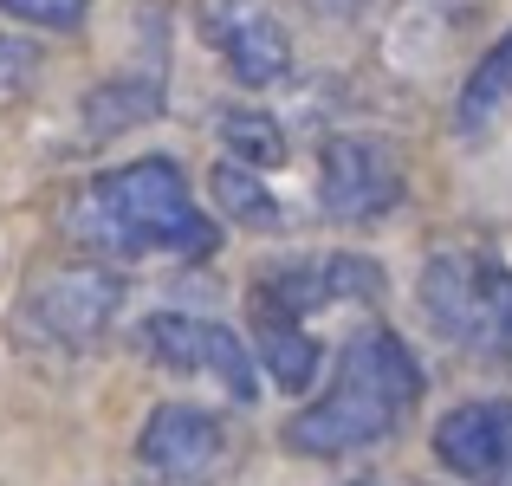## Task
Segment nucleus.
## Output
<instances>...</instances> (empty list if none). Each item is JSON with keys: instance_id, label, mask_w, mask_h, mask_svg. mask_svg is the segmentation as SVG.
Segmentation results:
<instances>
[{"instance_id": "nucleus-1", "label": "nucleus", "mask_w": 512, "mask_h": 486, "mask_svg": "<svg viewBox=\"0 0 512 486\" xmlns=\"http://www.w3.org/2000/svg\"><path fill=\"white\" fill-rule=\"evenodd\" d=\"M422 389H428V376H422V363H415V350L402 344L396 331L370 324V331H357L338 350V370H331L325 396L286 415L279 441H286V454H299V461L370 454L415 415Z\"/></svg>"}, {"instance_id": "nucleus-2", "label": "nucleus", "mask_w": 512, "mask_h": 486, "mask_svg": "<svg viewBox=\"0 0 512 486\" xmlns=\"http://www.w3.org/2000/svg\"><path fill=\"white\" fill-rule=\"evenodd\" d=\"M85 247L137 260V253H169V260H208L221 247V221L195 201L175 156H137L104 169L65 214Z\"/></svg>"}, {"instance_id": "nucleus-3", "label": "nucleus", "mask_w": 512, "mask_h": 486, "mask_svg": "<svg viewBox=\"0 0 512 486\" xmlns=\"http://www.w3.org/2000/svg\"><path fill=\"white\" fill-rule=\"evenodd\" d=\"M506 273H512V266H500L487 247H441V253H428L422 279H415V305H422L428 331L487 357Z\"/></svg>"}, {"instance_id": "nucleus-4", "label": "nucleus", "mask_w": 512, "mask_h": 486, "mask_svg": "<svg viewBox=\"0 0 512 486\" xmlns=\"http://www.w3.org/2000/svg\"><path fill=\"white\" fill-rule=\"evenodd\" d=\"M137 350L169 376H201L227 402H260V363L227 324L195 318V312H156L137 324Z\"/></svg>"}, {"instance_id": "nucleus-5", "label": "nucleus", "mask_w": 512, "mask_h": 486, "mask_svg": "<svg viewBox=\"0 0 512 486\" xmlns=\"http://www.w3.org/2000/svg\"><path fill=\"white\" fill-rule=\"evenodd\" d=\"M124 273L111 260H72L33 279L26 292V324L59 350H91L111 337L117 312H124Z\"/></svg>"}, {"instance_id": "nucleus-6", "label": "nucleus", "mask_w": 512, "mask_h": 486, "mask_svg": "<svg viewBox=\"0 0 512 486\" xmlns=\"http://www.w3.org/2000/svg\"><path fill=\"white\" fill-rule=\"evenodd\" d=\"M137 461L169 486H208L240 461V441L201 402H156L137 428Z\"/></svg>"}, {"instance_id": "nucleus-7", "label": "nucleus", "mask_w": 512, "mask_h": 486, "mask_svg": "<svg viewBox=\"0 0 512 486\" xmlns=\"http://www.w3.org/2000/svg\"><path fill=\"white\" fill-rule=\"evenodd\" d=\"M389 292V273L370 253H299V260H279L253 279V305L286 318H312L331 305H376Z\"/></svg>"}, {"instance_id": "nucleus-8", "label": "nucleus", "mask_w": 512, "mask_h": 486, "mask_svg": "<svg viewBox=\"0 0 512 486\" xmlns=\"http://www.w3.org/2000/svg\"><path fill=\"white\" fill-rule=\"evenodd\" d=\"M201 39L247 91H273L292 78V26L273 0H201Z\"/></svg>"}, {"instance_id": "nucleus-9", "label": "nucleus", "mask_w": 512, "mask_h": 486, "mask_svg": "<svg viewBox=\"0 0 512 486\" xmlns=\"http://www.w3.org/2000/svg\"><path fill=\"white\" fill-rule=\"evenodd\" d=\"M318 208L344 227L383 221L389 208H402V162L389 156V143L376 137H325L318 150Z\"/></svg>"}, {"instance_id": "nucleus-10", "label": "nucleus", "mask_w": 512, "mask_h": 486, "mask_svg": "<svg viewBox=\"0 0 512 486\" xmlns=\"http://www.w3.org/2000/svg\"><path fill=\"white\" fill-rule=\"evenodd\" d=\"M428 448L461 486H506L512 480V402L506 396L454 402L435 422Z\"/></svg>"}, {"instance_id": "nucleus-11", "label": "nucleus", "mask_w": 512, "mask_h": 486, "mask_svg": "<svg viewBox=\"0 0 512 486\" xmlns=\"http://www.w3.org/2000/svg\"><path fill=\"white\" fill-rule=\"evenodd\" d=\"M169 111V85L156 72H117V78H98L78 104V124L85 137H124V130H143Z\"/></svg>"}, {"instance_id": "nucleus-12", "label": "nucleus", "mask_w": 512, "mask_h": 486, "mask_svg": "<svg viewBox=\"0 0 512 486\" xmlns=\"http://www.w3.org/2000/svg\"><path fill=\"white\" fill-rule=\"evenodd\" d=\"M512 117V33H500V46L480 52V65L467 72L461 98H454V130H461L467 143L493 137Z\"/></svg>"}, {"instance_id": "nucleus-13", "label": "nucleus", "mask_w": 512, "mask_h": 486, "mask_svg": "<svg viewBox=\"0 0 512 486\" xmlns=\"http://www.w3.org/2000/svg\"><path fill=\"white\" fill-rule=\"evenodd\" d=\"M253 350H260V363H266V376H273V389H286V396H299V389L318 383V337L305 331L299 318L253 305Z\"/></svg>"}, {"instance_id": "nucleus-14", "label": "nucleus", "mask_w": 512, "mask_h": 486, "mask_svg": "<svg viewBox=\"0 0 512 486\" xmlns=\"http://www.w3.org/2000/svg\"><path fill=\"white\" fill-rule=\"evenodd\" d=\"M214 130H221V150L227 162H240V169H279L286 162V130H279V117H266V111H253V104H221L214 111Z\"/></svg>"}, {"instance_id": "nucleus-15", "label": "nucleus", "mask_w": 512, "mask_h": 486, "mask_svg": "<svg viewBox=\"0 0 512 486\" xmlns=\"http://www.w3.org/2000/svg\"><path fill=\"white\" fill-rule=\"evenodd\" d=\"M208 195H214V214L234 227H279V201L266 188L260 169H240V162H214L208 169Z\"/></svg>"}, {"instance_id": "nucleus-16", "label": "nucleus", "mask_w": 512, "mask_h": 486, "mask_svg": "<svg viewBox=\"0 0 512 486\" xmlns=\"http://www.w3.org/2000/svg\"><path fill=\"white\" fill-rule=\"evenodd\" d=\"M0 13L20 26H39V33H78L91 0H0Z\"/></svg>"}, {"instance_id": "nucleus-17", "label": "nucleus", "mask_w": 512, "mask_h": 486, "mask_svg": "<svg viewBox=\"0 0 512 486\" xmlns=\"http://www.w3.org/2000/svg\"><path fill=\"white\" fill-rule=\"evenodd\" d=\"M33 72H39V52L26 46V39L0 33V91H20V85H26Z\"/></svg>"}, {"instance_id": "nucleus-18", "label": "nucleus", "mask_w": 512, "mask_h": 486, "mask_svg": "<svg viewBox=\"0 0 512 486\" xmlns=\"http://www.w3.org/2000/svg\"><path fill=\"white\" fill-rule=\"evenodd\" d=\"M487 357H493V363H512V273H506V292H500V318H493Z\"/></svg>"}, {"instance_id": "nucleus-19", "label": "nucleus", "mask_w": 512, "mask_h": 486, "mask_svg": "<svg viewBox=\"0 0 512 486\" xmlns=\"http://www.w3.org/2000/svg\"><path fill=\"white\" fill-rule=\"evenodd\" d=\"M305 7H312V13H325V20H357V13L370 7V0H305Z\"/></svg>"}, {"instance_id": "nucleus-20", "label": "nucleus", "mask_w": 512, "mask_h": 486, "mask_svg": "<svg viewBox=\"0 0 512 486\" xmlns=\"http://www.w3.org/2000/svg\"><path fill=\"white\" fill-rule=\"evenodd\" d=\"M350 486H376V480H350Z\"/></svg>"}, {"instance_id": "nucleus-21", "label": "nucleus", "mask_w": 512, "mask_h": 486, "mask_svg": "<svg viewBox=\"0 0 512 486\" xmlns=\"http://www.w3.org/2000/svg\"><path fill=\"white\" fill-rule=\"evenodd\" d=\"M506 486H512V480H506Z\"/></svg>"}]
</instances>
